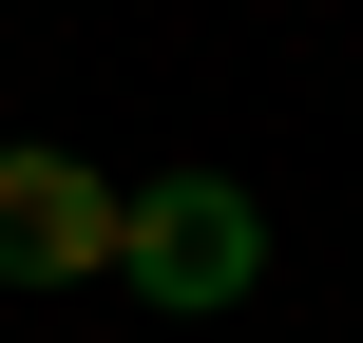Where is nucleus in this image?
<instances>
[{"mask_svg": "<svg viewBox=\"0 0 363 343\" xmlns=\"http://www.w3.org/2000/svg\"><path fill=\"white\" fill-rule=\"evenodd\" d=\"M115 286H134V306H172V325L249 306V286H268V210H249L230 172H153V191H134V229H115Z\"/></svg>", "mask_w": 363, "mask_h": 343, "instance_id": "1", "label": "nucleus"}, {"mask_svg": "<svg viewBox=\"0 0 363 343\" xmlns=\"http://www.w3.org/2000/svg\"><path fill=\"white\" fill-rule=\"evenodd\" d=\"M115 229H134V191L96 172V153H0V286H115Z\"/></svg>", "mask_w": 363, "mask_h": 343, "instance_id": "2", "label": "nucleus"}]
</instances>
